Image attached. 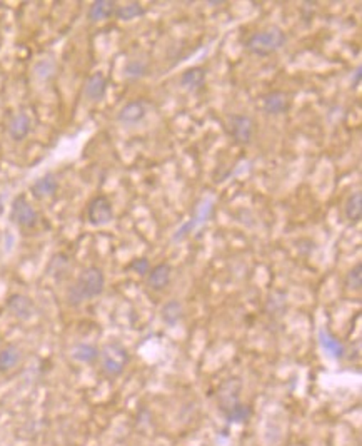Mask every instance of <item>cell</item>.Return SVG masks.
<instances>
[{
	"instance_id": "cell-1",
	"label": "cell",
	"mask_w": 362,
	"mask_h": 446,
	"mask_svg": "<svg viewBox=\"0 0 362 446\" xmlns=\"http://www.w3.org/2000/svg\"><path fill=\"white\" fill-rule=\"evenodd\" d=\"M105 289V274L97 266H89L79 274L75 282L67 289V302L70 306H81L82 302L95 300Z\"/></svg>"
},
{
	"instance_id": "cell-2",
	"label": "cell",
	"mask_w": 362,
	"mask_h": 446,
	"mask_svg": "<svg viewBox=\"0 0 362 446\" xmlns=\"http://www.w3.org/2000/svg\"><path fill=\"white\" fill-rule=\"evenodd\" d=\"M288 42V35L279 27H268L264 30L254 32L252 35L244 42V47L248 52L259 57H268V55L276 54Z\"/></svg>"
},
{
	"instance_id": "cell-3",
	"label": "cell",
	"mask_w": 362,
	"mask_h": 446,
	"mask_svg": "<svg viewBox=\"0 0 362 446\" xmlns=\"http://www.w3.org/2000/svg\"><path fill=\"white\" fill-rule=\"evenodd\" d=\"M130 361V354L124 345L119 341H110L101 349L99 363H101V373L109 380H115L125 371Z\"/></svg>"
},
{
	"instance_id": "cell-4",
	"label": "cell",
	"mask_w": 362,
	"mask_h": 446,
	"mask_svg": "<svg viewBox=\"0 0 362 446\" xmlns=\"http://www.w3.org/2000/svg\"><path fill=\"white\" fill-rule=\"evenodd\" d=\"M10 221L22 229H34L39 224V213L30 204L26 194H21L14 199L10 208Z\"/></svg>"
},
{
	"instance_id": "cell-5",
	"label": "cell",
	"mask_w": 362,
	"mask_h": 446,
	"mask_svg": "<svg viewBox=\"0 0 362 446\" xmlns=\"http://www.w3.org/2000/svg\"><path fill=\"white\" fill-rule=\"evenodd\" d=\"M225 133L236 144H249L254 137V121L245 114H230L225 121Z\"/></svg>"
},
{
	"instance_id": "cell-6",
	"label": "cell",
	"mask_w": 362,
	"mask_h": 446,
	"mask_svg": "<svg viewBox=\"0 0 362 446\" xmlns=\"http://www.w3.org/2000/svg\"><path fill=\"white\" fill-rule=\"evenodd\" d=\"M114 219V206L109 197L99 194L87 204V221L89 224L101 228V226L110 224Z\"/></svg>"
},
{
	"instance_id": "cell-7",
	"label": "cell",
	"mask_w": 362,
	"mask_h": 446,
	"mask_svg": "<svg viewBox=\"0 0 362 446\" xmlns=\"http://www.w3.org/2000/svg\"><path fill=\"white\" fill-rule=\"evenodd\" d=\"M242 381L239 378H228L217 389V406L222 415L230 411L234 406L241 403Z\"/></svg>"
},
{
	"instance_id": "cell-8",
	"label": "cell",
	"mask_w": 362,
	"mask_h": 446,
	"mask_svg": "<svg viewBox=\"0 0 362 446\" xmlns=\"http://www.w3.org/2000/svg\"><path fill=\"white\" fill-rule=\"evenodd\" d=\"M6 308L15 320L19 321H30L37 314V306L29 296L21 293L10 294L6 301Z\"/></svg>"
},
{
	"instance_id": "cell-9",
	"label": "cell",
	"mask_w": 362,
	"mask_h": 446,
	"mask_svg": "<svg viewBox=\"0 0 362 446\" xmlns=\"http://www.w3.org/2000/svg\"><path fill=\"white\" fill-rule=\"evenodd\" d=\"M292 106L290 95L284 90H270L264 94L261 99V107L265 114L269 115H281L285 114Z\"/></svg>"
},
{
	"instance_id": "cell-10",
	"label": "cell",
	"mask_w": 362,
	"mask_h": 446,
	"mask_svg": "<svg viewBox=\"0 0 362 446\" xmlns=\"http://www.w3.org/2000/svg\"><path fill=\"white\" fill-rule=\"evenodd\" d=\"M172 273L174 269L169 262H159V264L152 266L145 276L147 288L155 291V293H161L172 281Z\"/></svg>"
},
{
	"instance_id": "cell-11",
	"label": "cell",
	"mask_w": 362,
	"mask_h": 446,
	"mask_svg": "<svg viewBox=\"0 0 362 446\" xmlns=\"http://www.w3.org/2000/svg\"><path fill=\"white\" fill-rule=\"evenodd\" d=\"M147 115V102L142 99H135V101L127 102L121 107L117 114V121L122 126H135L142 122Z\"/></svg>"
},
{
	"instance_id": "cell-12",
	"label": "cell",
	"mask_w": 362,
	"mask_h": 446,
	"mask_svg": "<svg viewBox=\"0 0 362 446\" xmlns=\"http://www.w3.org/2000/svg\"><path fill=\"white\" fill-rule=\"evenodd\" d=\"M107 87H109V81L102 72H95L89 75V79L86 81V86H83V95H86L87 101L90 102H99L105 97Z\"/></svg>"
},
{
	"instance_id": "cell-13",
	"label": "cell",
	"mask_w": 362,
	"mask_h": 446,
	"mask_svg": "<svg viewBox=\"0 0 362 446\" xmlns=\"http://www.w3.org/2000/svg\"><path fill=\"white\" fill-rule=\"evenodd\" d=\"M59 191V179L55 177V174L47 173L42 177L35 179L30 184V193L35 199H49L55 196V193Z\"/></svg>"
},
{
	"instance_id": "cell-14",
	"label": "cell",
	"mask_w": 362,
	"mask_h": 446,
	"mask_svg": "<svg viewBox=\"0 0 362 446\" xmlns=\"http://www.w3.org/2000/svg\"><path fill=\"white\" fill-rule=\"evenodd\" d=\"M30 129H32V121L29 114L26 113H17L15 115H12L9 126H7L9 137L15 142H22L23 139L30 134Z\"/></svg>"
},
{
	"instance_id": "cell-15",
	"label": "cell",
	"mask_w": 362,
	"mask_h": 446,
	"mask_svg": "<svg viewBox=\"0 0 362 446\" xmlns=\"http://www.w3.org/2000/svg\"><path fill=\"white\" fill-rule=\"evenodd\" d=\"M207 72L204 67H190V69L184 70L179 77V84L182 89L189 90V93H197L199 89H202L205 84Z\"/></svg>"
},
{
	"instance_id": "cell-16",
	"label": "cell",
	"mask_w": 362,
	"mask_h": 446,
	"mask_svg": "<svg viewBox=\"0 0 362 446\" xmlns=\"http://www.w3.org/2000/svg\"><path fill=\"white\" fill-rule=\"evenodd\" d=\"M115 10H117V3L114 0H95L89 7L87 19L94 23L109 21V19L115 17Z\"/></svg>"
},
{
	"instance_id": "cell-17",
	"label": "cell",
	"mask_w": 362,
	"mask_h": 446,
	"mask_svg": "<svg viewBox=\"0 0 362 446\" xmlns=\"http://www.w3.org/2000/svg\"><path fill=\"white\" fill-rule=\"evenodd\" d=\"M22 349L17 345H7L0 349V374L10 373L22 363Z\"/></svg>"
},
{
	"instance_id": "cell-18",
	"label": "cell",
	"mask_w": 362,
	"mask_h": 446,
	"mask_svg": "<svg viewBox=\"0 0 362 446\" xmlns=\"http://www.w3.org/2000/svg\"><path fill=\"white\" fill-rule=\"evenodd\" d=\"M72 358L77 363L83 365H92L95 361H99V354H101V349L95 345H90V342H79L72 348Z\"/></svg>"
},
{
	"instance_id": "cell-19",
	"label": "cell",
	"mask_w": 362,
	"mask_h": 446,
	"mask_svg": "<svg viewBox=\"0 0 362 446\" xmlns=\"http://www.w3.org/2000/svg\"><path fill=\"white\" fill-rule=\"evenodd\" d=\"M344 217L356 224L362 219V194L361 191L351 193L344 201Z\"/></svg>"
},
{
	"instance_id": "cell-20",
	"label": "cell",
	"mask_w": 362,
	"mask_h": 446,
	"mask_svg": "<svg viewBox=\"0 0 362 446\" xmlns=\"http://www.w3.org/2000/svg\"><path fill=\"white\" fill-rule=\"evenodd\" d=\"M145 12H147L145 7L142 6V3L130 2V3H125V6L117 7V10H115V17L122 22H130V21H135V19L144 17Z\"/></svg>"
},
{
	"instance_id": "cell-21",
	"label": "cell",
	"mask_w": 362,
	"mask_h": 446,
	"mask_svg": "<svg viewBox=\"0 0 362 446\" xmlns=\"http://www.w3.org/2000/svg\"><path fill=\"white\" fill-rule=\"evenodd\" d=\"M149 74V64L144 59H130L124 66V77L129 81H137V79L145 77Z\"/></svg>"
},
{
	"instance_id": "cell-22",
	"label": "cell",
	"mask_w": 362,
	"mask_h": 446,
	"mask_svg": "<svg viewBox=\"0 0 362 446\" xmlns=\"http://www.w3.org/2000/svg\"><path fill=\"white\" fill-rule=\"evenodd\" d=\"M182 314H184V308H182V304L177 300L167 301L162 306V320H164L165 324L176 326L182 320Z\"/></svg>"
},
{
	"instance_id": "cell-23",
	"label": "cell",
	"mask_w": 362,
	"mask_h": 446,
	"mask_svg": "<svg viewBox=\"0 0 362 446\" xmlns=\"http://www.w3.org/2000/svg\"><path fill=\"white\" fill-rule=\"evenodd\" d=\"M252 406L245 405V403H239L234 406L230 411L225 413V420L229 423H248V421L252 418Z\"/></svg>"
},
{
	"instance_id": "cell-24",
	"label": "cell",
	"mask_w": 362,
	"mask_h": 446,
	"mask_svg": "<svg viewBox=\"0 0 362 446\" xmlns=\"http://www.w3.org/2000/svg\"><path fill=\"white\" fill-rule=\"evenodd\" d=\"M344 288L349 293H361L362 289V262H357L344 278Z\"/></svg>"
},
{
	"instance_id": "cell-25",
	"label": "cell",
	"mask_w": 362,
	"mask_h": 446,
	"mask_svg": "<svg viewBox=\"0 0 362 446\" xmlns=\"http://www.w3.org/2000/svg\"><path fill=\"white\" fill-rule=\"evenodd\" d=\"M55 74V62L50 61V59H43V61L37 62L35 66V75L42 81H49L52 75Z\"/></svg>"
},
{
	"instance_id": "cell-26",
	"label": "cell",
	"mask_w": 362,
	"mask_h": 446,
	"mask_svg": "<svg viewBox=\"0 0 362 446\" xmlns=\"http://www.w3.org/2000/svg\"><path fill=\"white\" fill-rule=\"evenodd\" d=\"M321 338H322V346H324L325 349H328L329 353L334 354V356H341L342 353H344V348H342V345L339 342V340H336V338H332L329 333H321Z\"/></svg>"
},
{
	"instance_id": "cell-27",
	"label": "cell",
	"mask_w": 362,
	"mask_h": 446,
	"mask_svg": "<svg viewBox=\"0 0 362 446\" xmlns=\"http://www.w3.org/2000/svg\"><path fill=\"white\" fill-rule=\"evenodd\" d=\"M150 268H152V266H150V262L147 258H135V260L130 261V264L127 266V269L132 271L134 274H137V276H142V278L147 276V273H149Z\"/></svg>"
},
{
	"instance_id": "cell-28",
	"label": "cell",
	"mask_w": 362,
	"mask_h": 446,
	"mask_svg": "<svg viewBox=\"0 0 362 446\" xmlns=\"http://www.w3.org/2000/svg\"><path fill=\"white\" fill-rule=\"evenodd\" d=\"M50 266H55L54 273H50L52 276H61L62 273H66L67 266H69V258L66 254H57L55 258H52Z\"/></svg>"
},
{
	"instance_id": "cell-29",
	"label": "cell",
	"mask_w": 362,
	"mask_h": 446,
	"mask_svg": "<svg viewBox=\"0 0 362 446\" xmlns=\"http://www.w3.org/2000/svg\"><path fill=\"white\" fill-rule=\"evenodd\" d=\"M361 75H362V72H361V66H359L356 69V72H354V79H352V86L354 87H357L361 84Z\"/></svg>"
},
{
	"instance_id": "cell-30",
	"label": "cell",
	"mask_w": 362,
	"mask_h": 446,
	"mask_svg": "<svg viewBox=\"0 0 362 446\" xmlns=\"http://www.w3.org/2000/svg\"><path fill=\"white\" fill-rule=\"evenodd\" d=\"M3 213V204H2V199H0V214Z\"/></svg>"
}]
</instances>
